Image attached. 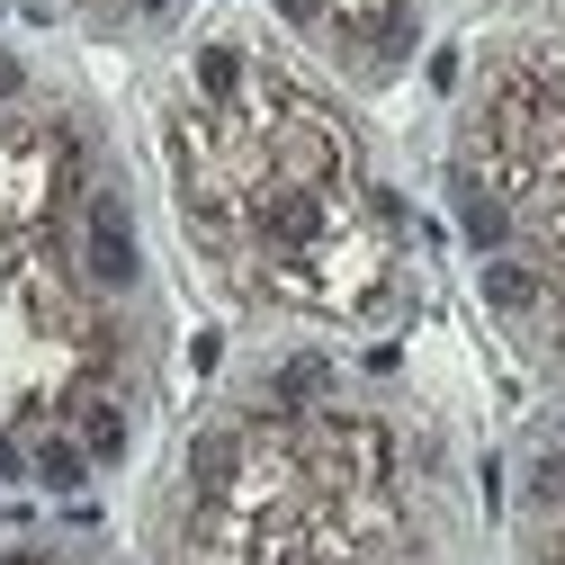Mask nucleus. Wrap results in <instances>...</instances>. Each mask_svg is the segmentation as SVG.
Wrapping results in <instances>:
<instances>
[{"label":"nucleus","instance_id":"nucleus-1","mask_svg":"<svg viewBox=\"0 0 565 565\" xmlns=\"http://www.w3.org/2000/svg\"><path fill=\"white\" fill-rule=\"evenodd\" d=\"M82 269H90V288H108V297H126L135 278H145V252H135L126 206H117V198H99V206H90V225H82Z\"/></svg>","mask_w":565,"mask_h":565},{"label":"nucleus","instance_id":"nucleus-2","mask_svg":"<svg viewBox=\"0 0 565 565\" xmlns=\"http://www.w3.org/2000/svg\"><path fill=\"white\" fill-rule=\"evenodd\" d=\"M315 234H323V189H315V180H306V189H297V180L269 189V206H260V243H269V252H306Z\"/></svg>","mask_w":565,"mask_h":565},{"label":"nucleus","instance_id":"nucleus-3","mask_svg":"<svg viewBox=\"0 0 565 565\" xmlns=\"http://www.w3.org/2000/svg\"><path fill=\"white\" fill-rule=\"evenodd\" d=\"M73 431H82L90 458H117V449H126V413L99 404V395H73Z\"/></svg>","mask_w":565,"mask_h":565},{"label":"nucleus","instance_id":"nucleus-4","mask_svg":"<svg viewBox=\"0 0 565 565\" xmlns=\"http://www.w3.org/2000/svg\"><path fill=\"white\" fill-rule=\"evenodd\" d=\"M484 306L503 315V323L539 315V278H530V269H512V260H493V269H484Z\"/></svg>","mask_w":565,"mask_h":565},{"label":"nucleus","instance_id":"nucleus-5","mask_svg":"<svg viewBox=\"0 0 565 565\" xmlns=\"http://www.w3.org/2000/svg\"><path fill=\"white\" fill-rule=\"evenodd\" d=\"M458 198H467V216H458V225H467V243H476V252H503V243H512V216H503L493 198H476L467 180H458Z\"/></svg>","mask_w":565,"mask_h":565},{"label":"nucleus","instance_id":"nucleus-6","mask_svg":"<svg viewBox=\"0 0 565 565\" xmlns=\"http://www.w3.org/2000/svg\"><path fill=\"white\" fill-rule=\"evenodd\" d=\"M198 90H206V99H234V90H243V54H234V45H206V54H198Z\"/></svg>","mask_w":565,"mask_h":565},{"label":"nucleus","instance_id":"nucleus-7","mask_svg":"<svg viewBox=\"0 0 565 565\" xmlns=\"http://www.w3.org/2000/svg\"><path fill=\"white\" fill-rule=\"evenodd\" d=\"M82 467H90V449H82V440H45V449H36V476H45V484H63V493L82 484Z\"/></svg>","mask_w":565,"mask_h":565},{"label":"nucleus","instance_id":"nucleus-8","mask_svg":"<svg viewBox=\"0 0 565 565\" xmlns=\"http://www.w3.org/2000/svg\"><path fill=\"white\" fill-rule=\"evenodd\" d=\"M530 503H547V512H565V449H547V458H530Z\"/></svg>","mask_w":565,"mask_h":565},{"label":"nucleus","instance_id":"nucleus-9","mask_svg":"<svg viewBox=\"0 0 565 565\" xmlns=\"http://www.w3.org/2000/svg\"><path fill=\"white\" fill-rule=\"evenodd\" d=\"M278 395H288V404L323 395V360H288V369H278Z\"/></svg>","mask_w":565,"mask_h":565},{"label":"nucleus","instance_id":"nucleus-10","mask_svg":"<svg viewBox=\"0 0 565 565\" xmlns=\"http://www.w3.org/2000/svg\"><path fill=\"white\" fill-rule=\"evenodd\" d=\"M0 99H19V63H0Z\"/></svg>","mask_w":565,"mask_h":565},{"label":"nucleus","instance_id":"nucleus-11","mask_svg":"<svg viewBox=\"0 0 565 565\" xmlns=\"http://www.w3.org/2000/svg\"><path fill=\"white\" fill-rule=\"evenodd\" d=\"M0 476H19V440H0Z\"/></svg>","mask_w":565,"mask_h":565},{"label":"nucleus","instance_id":"nucleus-12","mask_svg":"<svg viewBox=\"0 0 565 565\" xmlns=\"http://www.w3.org/2000/svg\"><path fill=\"white\" fill-rule=\"evenodd\" d=\"M145 10H171V0H145Z\"/></svg>","mask_w":565,"mask_h":565}]
</instances>
